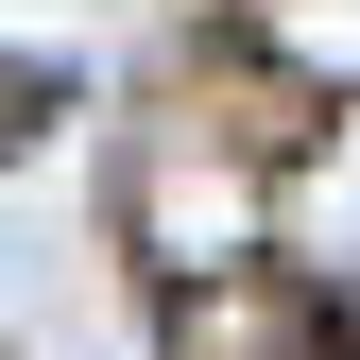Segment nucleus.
I'll return each instance as SVG.
<instances>
[{
	"label": "nucleus",
	"mask_w": 360,
	"mask_h": 360,
	"mask_svg": "<svg viewBox=\"0 0 360 360\" xmlns=\"http://www.w3.org/2000/svg\"><path fill=\"white\" fill-rule=\"evenodd\" d=\"M34 120H52V69H34V52H0V155H18Z\"/></svg>",
	"instance_id": "nucleus-1"
}]
</instances>
